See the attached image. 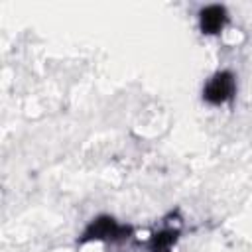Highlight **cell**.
<instances>
[{"label": "cell", "instance_id": "cell-1", "mask_svg": "<svg viewBox=\"0 0 252 252\" xmlns=\"http://www.w3.org/2000/svg\"><path fill=\"white\" fill-rule=\"evenodd\" d=\"M232 91H234L232 77L228 73H219L209 81V85L205 89V98L211 102H222V100L230 98Z\"/></svg>", "mask_w": 252, "mask_h": 252}, {"label": "cell", "instance_id": "cell-2", "mask_svg": "<svg viewBox=\"0 0 252 252\" xmlns=\"http://www.w3.org/2000/svg\"><path fill=\"white\" fill-rule=\"evenodd\" d=\"M222 22H224V10L219 8V6H211V8L203 10V14H201L203 30L209 32V33H215L217 30H220Z\"/></svg>", "mask_w": 252, "mask_h": 252}]
</instances>
